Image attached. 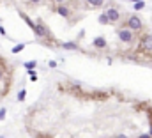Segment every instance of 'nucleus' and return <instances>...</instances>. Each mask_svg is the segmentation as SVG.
<instances>
[{"label": "nucleus", "instance_id": "1", "mask_svg": "<svg viewBox=\"0 0 152 138\" xmlns=\"http://www.w3.org/2000/svg\"><path fill=\"white\" fill-rule=\"evenodd\" d=\"M142 27H143V21H142V18H140V16H136V14L127 16L126 29H129L131 32H138V30H142Z\"/></svg>", "mask_w": 152, "mask_h": 138}, {"label": "nucleus", "instance_id": "2", "mask_svg": "<svg viewBox=\"0 0 152 138\" xmlns=\"http://www.w3.org/2000/svg\"><path fill=\"white\" fill-rule=\"evenodd\" d=\"M34 34L37 36V37H41V39H48V37H51V34H50V29L42 23L41 20H37L35 21V27H34Z\"/></svg>", "mask_w": 152, "mask_h": 138}, {"label": "nucleus", "instance_id": "3", "mask_svg": "<svg viewBox=\"0 0 152 138\" xmlns=\"http://www.w3.org/2000/svg\"><path fill=\"white\" fill-rule=\"evenodd\" d=\"M117 37H119L122 43H126V44H131V43L135 41V34L129 30V29H126V27L117 30Z\"/></svg>", "mask_w": 152, "mask_h": 138}, {"label": "nucleus", "instance_id": "4", "mask_svg": "<svg viewBox=\"0 0 152 138\" xmlns=\"http://www.w3.org/2000/svg\"><path fill=\"white\" fill-rule=\"evenodd\" d=\"M104 14L108 16V20H110V25H112V23H117V21L120 20V13H119V9H117V7H110V9H108Z\"/></svg>", "mask_w": 152, "mask_h": 138}, {"label": "nucleus", "instance_id": "5", "mask_svg": "<svg viewBox=\"0 0 152 138\" xmlns=\"http://www.w3.org/2000/svg\"><path fill=\"white\" fill-rule=\"evenodd\" d=\"M142 48L147 50V52L152 50V34H145V36L142 37Z\"/></svg>", "mask_w": 152, "mask_h": 138}, {"label": "nucleus", "instance_id": "6", "mask_svg": "<svg viewBox=\"0 0 152 138\" xmlns=\"http://www.w3.org/2000/svg\"><path fill=\"white\" fill-rule=\"evenodd\" d=\"M92 44L96 46L97 50H104L106 46H108V43H106V39L103 37V36H97V37H94V41H92Z\"/></svg>", "mask_w": 152, "mask_h": 138}, {"label": "nucleus", "instance_id": "7", "mask_svg": "<svg viewBox=\"0 0 152 138\" xmlns=\"http://www.w3.org/2000/svg\"><path fill=\"white\" fill-rule=\"evenodd\" d=\"M57 13H58L62 18H71V9L66 7L64 4H58V6H57Z\"/></svg>", "mask_w": 152, "mask_h": 138}, {"label": "nucleus", "instance_id": "8", "mask_svg": "<svg viewBox=\"0 0 152 138\" xmlns=\"http://www.w3.org/2000/svg\"><path fill=\"white\" fill-rule=\"evenodd\" d=\"M62 48H64V50H71V52L80 50V48H78V44L73 43V41H66V43H62Z\"/></svg>", "mask_w": 152, "mask_h": 138}, {"label": "nucleus", "instance_id": "9", "mask_svg": "<svg viewBox=\"0 0 152 138\" xmlns=\"http://www.w3.org/2000/svg\"><path fill=\"white\" fill-rule=\"evenodd\" d=\"M97 21H99V23H101V25H110V20H108V16H106V14H104V13H103V14H99V16H97Z\"/></svg>", "mask_w": 152, "mask_h": 138}, {"label": "nucleus", "instance_id": "10", "mask_svg": "<svg viewBox=\"0 0 152 138\" xmlns=\"http://www.w3.org/2000/svg\"><path fill=\"white\" fill-rule=\"evenodd\" d=\"M87 4H90L92 7H103L104 0H87Z\"/></svg>", "mask_w": 152, "mask_h": 138}, {"label": "nucleus", "instance_id": "11", "mask_svg": "<svg viewBox=\"0 0 152 138\" xmlns=\"http://www.w3.org/2000/svg\"><path fill=\"white\" fill-rule=\"evenodd\" d=\"M35 67H37V62H35V60L25 62V69H27V71H32V69H35Z\"/></svg>", "mask_w": 152, "mask_h": 138}, {"label": "nucleus", "instance_id": "12", "mask_svg": "<svg viewBox=\"0 0 152 138\" xmlns=\"http://www.w3.org/2000/svg\"><path fill=\"white\" fill-rule=\"evenodd\" d=\"M23 50H25V44H23V43H19V44L12 46V50H11V52H12V53H19V52H23Z\"/></svg>", "mask_w": 152, "mask_h": 138}, {"label": "nucleus", "instance_id": "13", "mask_svg": "<svg viewBox=\"0 0 152 138\" xmlns=\"http://www.w3.org/2000/svg\"><path fill=\"white\" fill-rule=\"evenodd\" d=\"M25 98H27V90H25V89H21V90L18 92V101H19V103H23Z\"/></svg>", "mask_w": 152, "mask_h": 138}, {"label": "nucleus", "instance_id": "14", "mask_svg": "<svg viewBox=\"0 0 152 138\" xmlns=\"http://www.w3.org/2000/svg\"><path fill=\"white\" fill-rule=\"evenodd\" d=\"M21 18H23V20H25V23H27V25H28V27H30V29L34 30V27H35V23H34V21H32V20H30V18H28L27 14H21Z\"/></svg>", "mask_w": 152, "mask_h": 138}, {"label": "nucleus", "instance_id": "15", "mask_svg": "<svg viewBox=\"0 0 152 138\" xmlns=\"http://www.w3.org/2000/svg\"><path fill=\"white\" fill-rule=\"evenodd\" d=\"M143 7H145V2H143V0H138V2L135 4V9H136V11H142Z\"/></svg>", "mask_w": 152, "mask_h": 138}, {"label": "nucleus", "instance_id": "16", "mask_svg": "<svg viewBox=\"0 0 152 138\" xmlns=\"http://www.w3.org/2000/svg\"><path fill=\"white\" fill-rule=\"evenodd\" d=\"M28 76L32 82H37V73H35V69H32V71H28Z\"/></svg>", "mask_w": 152, "mask_h": 138}, {"label": "nucleus", "instance_id": "17", "mask_svg": "<svg viewBox=\"0 0 152 138\" xmlns=\"http://www.w3.org/2000/svg\"><path fill=\"white\" fill-rule=\"evenodd\" d=\"M6 113H7L6 108H0V121H4V119H6Z\"/></svg>", "mask_w": 152, "mask_h": 138}, {"label": "nucleus", "instance_id": "18", "mask_svg": "<svg viewBox=\"0 0 152 138\" xmlns=\"http://www.w3.org/2000/svg\"><path fill=\"white\" fill-rule=\"evenodd\" d=\"M28 2H30V4H34V6H37V4H41V2H42V0H28Z\"/></svg>", "mask_w": 152, "mask_h": 138}, {"label": "nucleus", "instance_id": "19", "mask_svg": "<svg viewBox=\"0 0 152 138\" xmlns=\"http://www.w3.org/2000/svg\"><path fill=\"white\" fill-rule=\"evenodd\" d=\"M48 66H50V67H57V62H55V60H50V64H48Z\"/></svg>", "mask_w": 152, "mask_h": 138}, {"label": "nucleus", "instance_id": "20", "mask_svg": "<svg viewBox=\"0 0 152 138\" xmlns=\"http://www.w3.org/2000/svg\"><path fill=\"white\" fill-rule=\"evenodd\" d=\"M138 138H150V135H149V133H143V135H140Z\"/></svg>", "mask_w": 152, "mask_h": 138}, {"label": "nucleus", "instance_id": "21", "mask_svg": "<svg viewBox=\"0 0 152 138\" xmlns=\"http://www.w3.org/2000/svg\"><path fill=\"white\" fill-rule=\"evenodd\" d=\"M0 34H2V36H6V29H4V27H0Z\"/></svg>", "mask_w": 152, "mask_h": 138}, {"label": "nucleus", "instance_id": "22", "mask_svg": "<svg viewBox=\"0 0 152 138\" xmlns=\"http://www.w3.org/2000/svg\"><path fill=\"white\" fill-rule=\"evenodd\" d=\"M117 138H127L126 135H117Z\"/></svg>", "mask_w": 152, "mask_h": 138}, {"label": "nucleus", "instance_id": "23", "mask_svg": "<svg viewBox=\"0 0 152 138\" xmlns=\"http://www.w3.org/2000/svg\"><path fill=\"white\" fill-rule=\"evenodd\" d=\"M2 76H4V71H2V69H0V80H2Z\"/></svg>", "mask_w": 152, "mask_h": 138}, {"label": "nucleus", "instance_id": "24", "mask_svg": "<svg viewBox=\"0 0 152 138\" xmlns=\"http://www.w3.org/2000/svg\"><path fill=\"white\" fill-rule=\"evenodd\" d=\"M149 135H150V138H152V126H150V129H149Z\"/></svg>", "mask_w": 152, "mask_h": 138}, {"label": "nucleus", "instance_id": "25", "mask_svg": "<svg viewBox=\"0 0 152 138\" xmlns=\"http://www.w3.org/2000/svg\"><path fill=\"white\" fill-rule=\"evenodd\" d=\"M53 2H57V4H62V2H64V0H53Z\"/></svg>", "mask_w": 152, "mask_h": 138}, {"label": "nucleus", "instance_id": "26", "mask_svg": "<svg viewBox=\"0 0 152 138\" xmlns=\"http://www.w3.org/2000/svg\"><path fill=\"white\" fill-rule=\"evenodd\" d=\"M131 2H135V4H136V2H138V0H131Z\"/></svg>", "mask_w": 152, "mask_h": 138}, {"label": "nucleus", "instance_id": "27", "mask_svg": "<svg viewBox=\"0 0 152 138\" xmlns=\"http://www.w3.org/2000/svg\"><path fill=\"white\" fill-rule=\"evenodd\" d=\"M0 138H2V136H0Z\"/></svg>", "mask_w": 152, "mask_h": 138}]
</instances>
